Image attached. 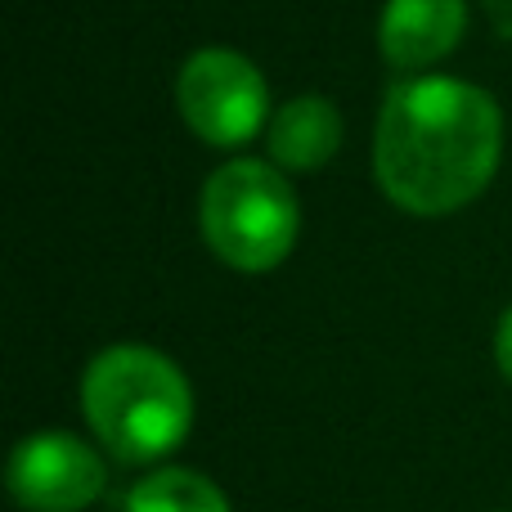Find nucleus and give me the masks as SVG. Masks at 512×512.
<instances>
[{"mask_svg":"<svg viewBox=\"0 0 512 512\" xmlns=\"http://www.w3.org/2000/svg\"><path fill=\"white\" fill-rule=\"evenodd\" d=\"M504 158L495 95L459 77H405L373 131V176L409 216H450L486 194Z\"/></svg>","mask_w":512,"mask_h":512,"instance_id":"f257e3e1","label":"nucleus"},{"mask_svg":"<svg viewBox=\"0 0 512 512\" xmlns=\"http://www.w3.org/2000/svg\"><path fill=\"white\" fill-rule=\"evenodd\" d=\"M81 409L117 463H158L194 427V387L171 355L153 346H108L81 373Z\"/></svg>","mask_w":512,"mask_h":512,"instance_id":"f03ea898","label":"nucleus"},{"mask_svg":"<svg viewBox=\"0 0 512 512\" xmlns=\"http://www.w3.org/2000/svg\"><path fill=\"white\" fill-rule=\"evenodd\" d=\"M198 225L216 261L243 274H265L297 248L301 203L283 167L261 158H230L207 176Z\"/></svg>","mask_w":512,"mask_h":512,"instance_id":"7ed1b4c3","label":"nucleus"},{"mask_svg":"<svg viewBox=\"0 0 512 512\" xmlns=\"http://www.w3.org/2000/svg\"><path fill=\"white\" fill-rule=\"evenodd\" d=\"M176 108L189 131L212 149H239L274 117L261 68L225 45H207L185 59L176 77Z\"/></svg>","mask_w":512,"mask_h":512,"instance_id":"20e7f679","label":"nucleus"},{"mask_svg":"<svg viewBox=\"0 0 512 512\" xmlns=\"http://www.w3.org/2000/svg\"><path fill=\"white\" fill-rule=\"evenodd\" d=\"M5 486L23 512H86L104 495L108 468L95 445L50 427L14 445Z\"/></svg>","mask_w":512,"mask_h":512,"instance_id":"39448f33","label":"nucleus"},{"mask_svg":"<svg viewBox=\"0 0 512 512\" xmlns=\"http://www.w3.org/2000/svg\"><path fill=\"white\" fill-rule=\"evenodd\" d=\"M468 32V0H387L378 18V50L391 68L427 72L454 54Z\"/></svg>","mask_w":512,"mask_h":512,"instance_id":"423d86ee","label":"nucleus"},{"mask_svg":"<svg viewBox=\"0 0 512 512\" xmlns=\"http://www.w3.org/2000/svg\"><path fill=\"white\" fill-rule=\"evenodd\" d=\"M270 162L288 171H319L342 149V113L324 95H297L270 117Z\"/></svg>","mask_w":512,"mask_h":512,"instance_id":"0eeeda50","label":"nucleus"},{"mask_svg":"<svg viewBox=\"0 0 512 512\" xmlns=\"http://www.w3.org/2000/svg\"><path fill=\"white\" fill-rule=\"evenodd\" d=\"M126 512H234L225 490L194 468H158L126 495Z\"/></svg>","mask_w":512,"mask_h":512,"instance_id":"6e6552de","label":"nucleus"},{"mask_svg":"<svg viewBox=\"0 0 512 512\" xmlns=\"http://www.w3.org/2000/svg\"><path fill=\"white\" fill-rule=\"evenodd\" d=\"M495 364H499V373L512 382V306L499 315V328H495Z\"/></svg>","mask_w":512,"mask_h":512,"instance_id":"1a4fd4ad","label":"nucleus"},{"mask_svg":"<svg viewBox=\"0 0 512 512\" xmlns=\"http://www.w3.org/2000/svg\"><path fill=\"white\" fill-rule=\"evenodd\" d=\"M490 5V18H495V27L504 36H512V0H486Z\"/></svg>","mask_w":512,"mask_h":512,"instance_id":"9d476101","label":"nucleus"}]
</instances>
